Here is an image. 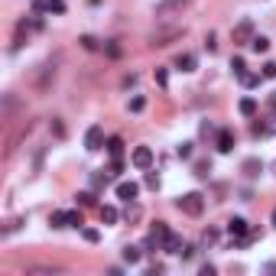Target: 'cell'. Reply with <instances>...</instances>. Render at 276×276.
Wrapping results in <instances>:
<instances>
[{"instance_id": "25", "label": "cell", "mask_w": 276, "mask_h": 276, "mask_svg": "<svg viewBox=\"0 0 276 276\" xmlns=\"http://www.w3.org/2000/svg\"><path fill=\"white\" fill-rule=\"evenodd\" d=\"M263 78H276V62H263Z\"/></svg>"}, {"instance_id": "8", "label": "cell", "mask_w": 276, "mask_h": 276, "mask_svg": "<svg viewBox=\"0 0 276 276\" xmlns=\"http://www.w3.org/2000/svg\"><path fill=\"white\" fill-rule=\"evenodd\" d=\"M234 150V133L231 130H221L218 133V153H231Z\"/></svg>"}, {"instance_id": "17", "label": "cell", "mask_w": 276, "mask_h": 276, "mask_svg": "<svg viewBox=\"0 0 276 276\" xmlns=\"http://www.w3.org/2000/svg\"><path fill=\"white\" fill-rule=\"evenodd\" d=\"M120 150H123V140H120V136H110V140H107V153L117 160V156H120Z\"/></svg>"}, {"instance_id": "16", "label": "cell", "mask_w": 276, "mask_h": 276, "mask_svg": "<svg viewBox=\"0 0 276 276\" xmlns=\"http://www.w3.org/2000/svg\"><path fill=\"white\" fill-rule=\"evenodd\" d=\"M182 4H185V0H166V4L156 7V17H166L169 10H176V7H182Z\"/></svg>"}, {"instance_id": "28", "label": "cell", "mask_w": 276, "mask_h": 276, "mask_svg": "<svg viewBox=\"0 0 276 276\" xmlns=\"http://www.w3.org/2000/svg\"><path fill=\"white\" fill-rule=\"evenodd\" d=\"M156 85H160V88L169 85V75H166V68H156Z\"/></svg>"}, {"instance_id": "19", "label": "cell", "mask_w": 276, "mask_h": 276, "mask_svg": "<svg viewBox=\"0 0 276 276\" xmlns=\"http://www.w3.org/2000/svg\"><path fill=\"white\" fill-rule=\"evenodd\" d=\"M81 211H65V227H81Z\"/></svg>"}, {"instance_id": "9", "label": "cell", "mask_w": 276, "mask_h": 276, "mask_svg": "<svg viewBox=\"0 0 276 276\" xmlns=\"http://www.w3.org/2000/svg\"><path fill=\"white\" fill-rule=\"evenodd\" d=\"M163 250H166V253H179V257H182V250H185L182 237H176V234H169V240L163 244Z\"/></svg>"}, {"instance_id": "30", "label": "cell", "mask_w": 276, "mask_h": 276, "mask_svg": "<svg viewBox=\"0 0 276 276\" xmlns=\"http://www.w3.org/2000/svg\"><path fill=\"white\" fill-rule=\"evenodd\" d=\"M176 153H179V156H182V160H189V156H192V143H182V147H179V150H176Z\"/></svg>"}, {"instance_id": "7", "label": "cell", "mask_w": 276, "mask_h": 276, "mask_svg": "<svg viewBox=\"0 0 276 276\" xmlns=\"http://www.w3.org/2000/svg\"><path fill=\"white\" fill-rule=\"evenodd\" d=\"M247 231H250V227H247L244 218H231V221H227V234H231V237H244Z\"/></svg>"}, {"instance_id": "5", "label": "cell", "mask_w": 276, "mask_h": 276, "mask_svg": "<svg viewBox=\"0 0 276 276\" xmlns=\"http://www.w3.org/2000/svg\"><path fill=\"white\" fill-rule=\"evenodd\" d=\"M250 39H253V23L250 20H240L234 26V43H250Z\"/></svg>"}, {"instance_id": "18", "label": "cell", "mask_w": 276, "mask_h": 276, "mask_svg": "<svg viewBox=\"0 0 276 276\" xmlns=\"http://www.w3.org/2000/svg\"><path fill=\"white\" fill-rule=\"evenodd\" d=\"M140 247H123V260H127V263H140Z\"/></svg>"}, {"instance_id": "22", "label": "cell", "mask_w": 276, "mask_h": 276, "mask_svg": "<svg viewBox=\"0 0 276 276\" xmlns=\"http://www.w3.org/2000/svg\"><path fill=\"white\" fill-rule=\"evenodd\" d=\"M143 107H147V98H143V94H136V98H130V110H133V114H140Z\"/></svg>"}, {"instance_id": "31", "label": "cell", "mask_w": 276, "mask_h": 276, "mask_svg": "<svg viewBox=\"0 0 276 276\" xmlns=\"http://www.w3.org/2000/svg\"><path fill=\"white\" fill-rule=\"evenodd\" d=\"M33 10H36V13L39 10H49V0H33Z\"/></svg>"}, {"instance_id": "21", "label": "cell", "mask_w": 276, "mask_h": 276, "mask_svg": "<svg viewBox=\"0 0 276 276\" xmlns=\"http://www.w3.org/2000/svg\"><path fill=\"white\" fill-rule=\"evenodd\" d=\"M231 68H234V75H237V78H240V75L247 72V62L240 59V55H234V59H231Z\"/></svg>"}, {"instance_id": "29", "label": "cell", "mask_w": 276, "mask_h": 276, "mask_svg": "<svg viewBox=\"0 0 276 276\" xmlns=\"http://www.w3.org/2000/svg\"><path fill=\"white\" fill-rule=\"evenodd\" d=\"M49 13H65V0H49Z\"/></svg>"}, {"instance_id": "27", "label": "cell", "mask_w": 276, "mask_h": 276, "mask_svg": "<svg viewBox=\"0 0 276 276\" xmlns=\"http://www.w3.org/2000/svg\"><path fill=\"white\" fill-rule=\"evenodd\" d=\"M143 182H147V189H160V176H156V172H147Z\"/></svg>"}, {"instance_id": "24", "label": "cell", "mask_w": 276, "mask_h": 276, "mask_svg": "<svg viewBox=\"0 0 276 276\" xmlns=\"http://www.w3.org/2000/svg\"><path fill=\"white\" fill-rule=\"evenodd\" d=\"M81 49L94 52V49H98V39H94V36H81Z\"/></svg>"}, {"instance_id": "35", "label": "cell", "mask_w": 276, "mask_h": 276, "mask_svg": "<svg viewBox=\"0 0 276 276\" xmlns=\"http://www.w3.org/2000/svg\"><path fill=\"white\" fill-rule=\"evenodd\" d=\"M273 227H276V211H273Z\"/></svg>"}, {"instance_id": "14", "label": "cell", "mask_w": 276, "mask_h": 276, "mask_svg": "<svg viewBox=\"0 0 276 276\" xmlns=\"http://www.w3.org/2000/svg\"><path fill=\"white\" fill-rule=\"evenodd\" d=\"M260 172H263L260 160H244V176H260Z\"/></svg>"}, {"instance_id": "15", "label": "cell", "mask_w": 276, "mask_h": 276, "mask_svg": "<svg viewBox=\"0 0 276 276\" xmlns=\"http://www.w3.org/2000/svg\"><path fill=\"white\" fill-rule=\"evenodd\" d=\"M240 114L253 117V114H257V101H253V98H240Z\"/></svg>"}, {"instance_id": "26", "label": "cell", "mask_w": 276, "mask_h": 276, "mask_svg": "<svg viewBox=\"0 0 276 276\" xmlns=\"http://www.w3.org/2000/svg\"><path fill=\"white\" fill-rule=\"evenodd\" d=\"M104 52L110 55V59H120V46L117 43H104Z\"/></svg>"}, {"instance_id": "3", "label": "cell", "mask_w": 276, "mask_h": 276, "mask_svg": "<svg viewBox=\"0 0 276 276\" xmlns=\"http://www.w3.org/2000/svg\"><path fill=\"white\" fill-rule=\"evenodd\" d=\"M130 163H133L136 169H150V166H153V150L150 147H136L133 156H130Z\"/></svg>"}, {"instance_id": "11", "label": "cell", "mask_w": 276, "mask_h": 276, "mask_svg": "<svg viewBox=\"0 0 276 276\" xmlns=\"http://www.w3.org/2000/svg\"><path fill=\"white\" fill-rule=\"evenodd\" d=\"M182 30H169V33H156L153 36V46H169V39H179Z\"/></svg>"}, {"instance_id": "20", "label": "cell", "mask_w": 276, "mask_h": 276, "mask_svg": "<svg viewBox=\"0 0 276 276\" xmlns=\"http://www.w3.org/2000/svg\"><path fill=\"white\" fill-rule=\"evenodd\" d=\"M260 78H263V75H250V72H244V75H240L244 88H257V85H260Z\"/></svg>"}, {"instance_id": "4", "label": "cell", "mask_w": 276, "mask_h": 276, "mask_svg": "<svg viewBox=\"0 0 276 276\" xmlns=\"http://www.w3.org/2000/svg\"><path fill=\"white\" fill-rule=\"evenodd\" d=\"M101 147H104V130H101V127H88L85 150H91V153H94V150H101Z\"/></svg>"}, {"instance_id": "1", "label": "cell", "mask_w": 276, "mask_h": 276, "mask_svg": "<svg viewBox=\"0 0 276 276\" xmlns=\"http://www.w3.org/2000/svg\"><path fill=\"white\" fill-rule=\"evenodd\" d=\"M176 205H179V208H182L189 218H198V215L205 211V195H202V192H185Z\"/></svg>"}, {"instance_id": "12", "label": "cell", "mask_w": 276, "mask_h": 276, "mask_svg": "<svg viewBox=\"0 0 276 276\" xmlns=\"http://www.w3.org/2000/svg\"><path fill=\"white\" fill-rule=\"evenodd\" d=\"M176 68H182V72H195V55H189V52L179 55V59H176Z\"/></svg>"}, {"instance_id": "6", "label": "cell", "mask_w": 276, "mask_h": 276, "mask_svg": "<svg viewBox=\"0 0 276 276\" xmlns=\"http://www.w3.org/2000/svg\"><path fill=\"white\" fill-rule=\"evenodd\" d=\"M136 195H140V185H136V182H120V185H117V198H123V202H133V198Z\"/></svg>"}, {"instance_id": "10", "label": "cell", "mask_w": 276, "mask_h": 276, "mask_svg": "<svg viewBox=\"0 0 276 276\" xmlns=\"http://www.w3.org/2000/svg\"><path fill=\"white\" fill-rule=\"evenodd\" d=\"M117 208L114 205H101V224H117Z\"/></svg>"}, {"instance_id": "13", "label": "cell", "mask_w": 276, "mask_h": 276, "mask_svg": "<svg viewBox=\"0 0 276 276\" xmlns=\"http://www.w3.org/2000/svg\"><path fill=\"white\" fill-rule=\"evenodd\" d=\"M250 49L257 52V55H260V52H270V39H266V36H253V39H250Z\"/></svg>"}, {"instance_id": "23", "label": "cell", "mask_w": 276, "mask_h": 276, "mask_svg": "<svg viewBox=\"0 0 276 276\" xmlns=\"http://www.w3.org/2000/svg\"><path fill=\"white\" fill-rule=\"evenodd\" d=\"M75 198H78V205H81V208H88V205H94V195H91V192H78Z\"/></svg>"}, {"instance_id": "33", "label": "cell", "mask_w": 276, "mask_h": 276, "mask_svg": "<svg viewBox=\"0 0 276 276\" xmlns=\"http://www.w3.org/2000/svg\"><path fill=\"white\" fill-rule=\"evenodd\" d=\"M85 240H91V244H94V240H98V231H94V227H85Z\"/></svg>"}, {"instance_id": "32", "label": "cell", "mask_w": 276, "mask_h": 276, "mask_svg": "<svg viewBox=\"0 0 276 276\" xmlns=\"http://www.w3.org/2000/svg\"><path fill=\"white\" fill-rule=\"evenodd\" d=\"M205 46H208V52H215V49H218V43H215V33H208V39H205Z\"/></svg>"}, {"instance_id": "2", "label": "cell", "mask_w": 276, "mask_h": 276, "mask_svg": "<svg viewBox=\"0 0 276 276\" xmlns=\"http://www.w3.org/2000/svg\"><path fill=\"white\" fill-rule=\"evenodd\" d=\"M169 224H166V221H156L153 227H150V234H147V247H156V250H160V247L166 244V240H169Z\"/></svg>"}, {"instance_id": "34", "label": "cell", "mask_w": 276, "mask_h": 276, "mask_svg": "<svg viewBox=\"0 0 276 276\" xmlns=\"http://www.w3.org/2000/svg\"><path fill=\"white\" fill-rule=\"evenodd\" d=\"M120 169H123V163L114 160V166H110V176H120Z\"/></svg>"}]
</instances>
